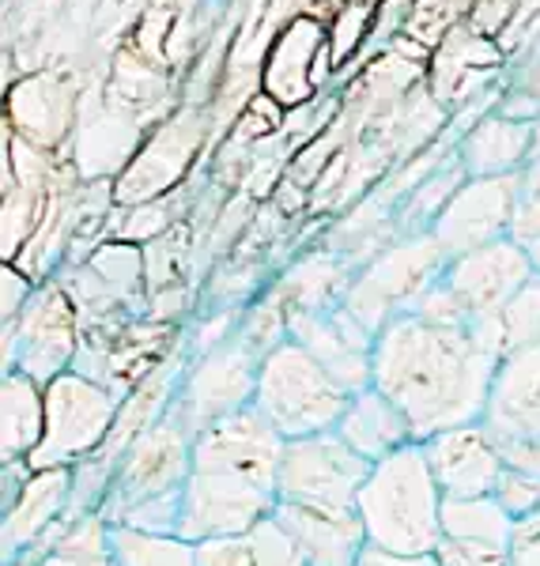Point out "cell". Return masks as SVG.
I'll return each mask as SVG.
<instances>
[{
  "label": "cell",
  "mask_w": 540,
  "mask_h": 566,
  "mask_svg": "<svg viewBox=\"0 0 540 566\" xmlns=\"http://www.w3.org/2000/svg\"><path fill=\"white\" fill-rule=\"evenodd\" d=\"M484 427L496 438L540 442V340L499 363Z\"/></svg>",
  "instance_id": "cell-19"
},
{
  "label": "cell",
  "mask_w": 540,
  "mask_h": 566,
  "mask_svg": "<svg viewBox=\"0 0 540 566\" xmlns=\"http://www.w3.org/2000/svg\"><path fill=\"white\" fill-rule=\"evenodd\" d=\"M491 499L515 517V525L526 522V517L540 514V476H533V472H518V469H502L499 488Z\"/></svg>",
  "instance_id": "cell-30"
},
{
  "label": "cell",
  "mask_w": 540,
  "mask_h": 566,
  "mask_svg": "<svg viewBox=\"0 0 540 566\" xmlns=\"http://www.w3.org/2000/svg\"><path fill=\"white\" fill-rule=\"evenodd\" d=\"M533 276L537 272L533 261H529V250L515 239H502L496 245L465 253V258L450 261V269H446V283L461 298V306L469 310L472 322L499 310L507 298H515Z\"/></svg>",
  "instance_id": "cell-16"
},
{
  "label": "cell",
  "mask_w": 540,
  "mask_h": 566,
  "mask_svg": "<svg viewBox=\"0 0 540 566\" xmlns=\"http://www.w3.org/2000/svg\"><path fill=\"white\" fill-rule=\"evenodd\" d=\"M515 544H484V541H450L443 536L435 547L438 566H510Z\"/></svg>",
  "instance_id": "cell-31"
},
{
  "label": "cell",
  "mask_w": 540,
  "mask_h": 566,
  "mask_svg": "<svg viewBox=\"0 0 540 566\" xmlns=\"http://www.w3.org/2000/svg\"><path fill=\"white\" fill-rule=\"evenodd\" d=\"M261 359L238 340V333L205 355H189L186 378L178 386L170 416L189 438L208 431L219 419L242 412L258 397Z\"/></svg>",
  "instance_id": "cell-7"
},
{
  "label": "cell",
  "mask_w": 540,
  "mask_h": 566,
  "mask_svg": "<svg viewBox=\"0 0 540 566\" xmlns=\"http://www.w3.org/2000/svg\"><path fill=\"white\" fill-rule=\"evenodd\" d=\"M114 559L117 566H200L197 544L181 536L136 533L125 525H114Z\"/></svg>",
  "instance_id": "cell-26"
},
{
  "label": "cell",
  "mask_w": 540,
  "mask_h": 566,
  "mask_svg": "<svg viewBox=\"0 0 540 566\" xmlns=\"http://www.w3.org/2000/svg\"><path fill=\"white\" fill-rule=\"evenodd\" d=\"M72 480L76 472L69 464L58 469H39L23 480L20 495L12 506L4 510V522H0V547H4V566L15 563L23 552H31L34 544L50 533L61 517L69 514L72 502Z\"/></svg>",
  "instance_id": "cell-18"
},
{
  "label": "cell",
  "mask_w": 540,
  "mask_h": 566,
  "mask_svg": "<svg viewBox=\"0 0 540 566\" xmlns=\"http://www.w3.org/2000/svg\"><path fill=\"white\" fill-rule=\"evenodd\" d=\"M443 491L424 458V446L393 453L371 469L355 499L367 544L405 555H435L443 541Z\"/></svg>",
  "instance_id": "cell-2"
},
{
  "label": "cell",
  "mask_w": 540,
  "mask_h": 566,
  "mask_svg": "<svg viewBox=\"0 0 540 566\" xmlns=\"http://www.w3.org/2000/svg\"><path fill=\"white\" fill-rule=\"evenodd\" d=\"M200 566H307L303 552L277 522V514L264 517L246 533L219 536V541L197 544Z\"/></svg>",
  "instance_id": "cell-23"
},
{
  "label": "cell",
  "mask_w": 540,
  "mask_h": 566,
  "mask_svg": "<svg viewBox=\"0 0 540 566\" xmlns=\"http://www.w3.org/2000/svg\"><path fill=\"white\" fill-rule=\"evenodd\" d=\"M117 412H122V400L98 381L84 378V374L69 370L53 378L45 386V434L39 450L31 453V461H27L31 472L58 469V464L76 469L106 442Z\"/></svg>",
  "instance_id": "cell-6"
},
{
  "label": "cell",
  "mask_w": 540,
  "mask_h": 566,
  "mask_svg": "<svg viewBox=\"0 0 540 566\" xmlns=\"http://www.w3.org/2000/svg\"><path fill=\"white\" fill-rule=\"evenodd\" d=\"M424 458L432 464L443 499H488L496 495L502 476V458L491 431L484 423L454 427L435 438H427Z\"/></svg>",
  "instance_id": "cell-15"
},
{
  "label": "cell",
  "mask_w": 540,
  "mask_h": 566,
  "mask_svg": "<svg viewBox=\"0 0 540 566\" xmlns=\"http://www.w3.org/2000/svg\"><path fill=\"white\" fill-rule=\"evenodd\" d=\"M189 472H194V438L181 431L178 419L167 416L122 461L114 488H110V495L103 502V517L110 525H117L141 502L186 491Z\"/></svg>",
  "instance_id": "cell-10"
},
{
  "label": "cell",
  "mask_w": 540,
  "mask_h": 566,
  "mask_svg": "<svg viewBox=\"0 0 540 566\" xmlns=\"http://www.w3.org/2000/svg\"><path fill=\"white\" fill-rule=\"evenodd\" d=\"M277 522L303 552L307 566H355L367 547L355 506H303V502H277Z\"/></svg>",
  "instance_id": "cell-17"
},
{
  "label": "cell",
  "mask_w": 540,
  "mask_h": 566,
  "mask_svg": "<svg viewBox=\"0 0 540 566\" xmlns=\"http://www.w3.org/2000/svg\"><path fill=\"white\" fill-rule=\"evenodd\" d=\"M181 499H186V491L148 499V502H141V506H133L117 525L136 528V533H152V536H181Z\"/></svg>",
  "instance_id": "cell-29"
},
{
  "label": "cell",
  "mask_w": 540,
  "mask_h": 566,
  "mask_svg": "<svg viewBox=\"0 0 540 566\" xmlns=\"http://www.w3.org/2000/svg\"><path fill=\"white\" fill-rule=\"evenodd\" d=\"M31 280L20 276V272H12V264L4 269V325L15 322V317L23 314V306L31 303Z\"/></svg>",
  "instance_id": "cell-34"
},
{
  "label": "cell",
  "mask_w": 540,
  "mask_h": 566,
  "mask_svg": "<svg viewBox=\"0 0 540 566\" xmlns=\"http://www.w3.org/2000/svg\"><path fill=\"white\" fill-rule=\"evenodd\" d=\"M197 148H200V133L194 129V122H174L170 129H163L129 163V170L117 181V200L122 205H148L152 197H159L163 189H170L174 181L186 175Z\"/></svg>",
  "instance_id": "cell-21"
},
{
  "label": "cell",
  "mask_w": 540,
  "mask_h": 566,
  "mask_svg": "<svg viewBox=\"0 0 540 566\" xmlns=\"http://www.w3.org/2000/svg\"><path fill=\"white\" fill-rule=\"evenodd\" d=\"M496 446H499V458L507 469L533 472V476H540V442H526V438H496Z\"/></svg>",
  "instance_id": "cell-32"
},
{
  "label": "cell",
  "mask_w": 540,
  "mask_h": 566,
  "mask_svg": "<svg viewBox=\"0 0 540 566\" xmlns=\"http://www.w3.org/2000/svg\"><path fill=\"white\" fill-rule=\"evenodd\" d=\"M91 269H95V276L103 280L125 306H129V314H136V295H141V287H148L144 253L129 242H114L91 258Z\"/></svg>",
  "instance_id": "cell-27"
},
{
  "label": "cell",
  "mask_w": 540,
  "mask_h": 566,
  "mask_svg": "<svg viewBox=\"0 0 540 566\" xmlns=\"http://www.w3.org/2000/svg\"><path fill=\"white\" fill-rule=\"evenodd\" d=\"M355 566H438L435 555H405V552H386V547L367 544Z\"/></svg>",
  "instance_id": "cell-35"
},
{
  "label": "cell",
  "mask_w": 540,
  "mask_h": 566,
  "mask_svg": "<svg viewBox=\"0 0 540 566\" xmlns=\"http://www.w3.org/2000/svg\"><path fill=\"white\" fill-rule=\"evenodd\" d=\"M34 566H117V559H80V555L53 552V555H45V559L34 563Z\"/></svg>",
  "instance_id": "cell-36"
},
{
  "label": "cell",
  "mask_w": 540,
  "mask_h": 566,
  "mask_svg": "<svg viewBox=\"0 0 540 566\" xmlns=\"http://www.w3.org/2000/svg\"><path fill=\"white\" fill-rule=\"evenodd\" d=\"M280 495L261 483L224 476V472H189L181 499V541L205 544L235 536L277 514Z\"/></svg>",
  "instance_id": "cell-12"
},
{
  "label": "cell",
  "mask_w": 540,
  "mask_h": 566,
  "mask_svg": "<svg viewBox=\"0 0 540 566\" xmlns=\"http://www.w3.org/2000/svg\"><path fill=\"white\" fill-rule=\"evenodd\" d=\"M529 155V129L510 122H491L476 129L465 144V163L472 178H507L518 175V167Z\"/></svg>",
  "instance_id": "cell-25"
},
{
  "label": "cell",
  "mask_w": 540,
  "mask_h": 566,
  "mask_svg": "<svg viewBox=\"0 0 540 566\" xmlns=\"http://www.w3.org/2000/svg\"><path fill=\"white\" fill-rule=\"evenodd\" d=\"M336 434H341L344 442L371 464L386 461L393 453H401L419 442L408 423V416L393 405L386 392L374 389V386L355 392V397L347 400L341 423H336Z\"/></svg>",
  "instance_id": "cell-20"
},
{
  "label": "cell",
  "mask_w": 540,
  "mask_h": 566,
  "mask_svg": "<svg viewBox=\"0 0 540 566\" xmlns=\"http://www.w3.org/2000/svg\"><path fill=\"white\" fill-rule=\"evenodd\" d=\"M450 258L432 234L412 239L408 245H397L386 258H378L363 272L360 280L347 287L344 306L352 310V317H360L374 336H382L397 317L412 314L419 306V298L446 280Z\"/></svg>",
  "instance_id": "cell-5"
},
{
  "label": "cell",
  "mask_w": 540,
  "mask_h": 566,
  "mask_svg": "<svg viewBox=\"0 0 540 566\" xmlns=\"http://www.w3.org/2000/svg\"><path fill=\"white\" fill-rule=\"evenodd\" d=\"M178 348H186V336L174 325L155 322V317H133L114 328H87L72 370L125 400Z\"/></svg>",
  "instance_id": "cell-8"
},
{
  "label": "cell",
  "mask_w": 540,
  "mask_h": 566,
  "mask_svg": "<svg viewBox=\"0 0 540 566\" xmlns=\"http://www.w3.org/2000/svg\"><path fill=\"white\" fill-rule=\"evenodd\" d=\"M526 250H529V261H533V272H537V276H540V239H533V242H529Z\"/></svg>",
  "instance_id": "cell-37"
},
{
  "label": "cell",
  "mask_w": 540,
  "mask_h": 566,
  "mask_svg": "<svg viewBox=\"0 0 540 566\" xmlns=\"http://www.w3.org/2000/svg\"><path fill=\"white\" fill-rule=\"evenodd\" d=\"M283 450L288 438L250 405L194 438V472H224L277 491Z\"/></svg>",
  "instance_id": "cell-11"
},
{
  "label": "cell",
  "mask_w": 540,
  "mask_h": 566,
  "mask_svg": "<svg viewBox=\"0 0 540 566\" xmlns=\"http://www.w3.org/2000/svg\"><path fill=\"white\" fill-rule=\"evenodd\" d=\"M45 434V386L12 370L0 378V461H31Z\"/></svg>",
  "instance_id": "cell-22"
},
{
  "label": "cell",
  "mask_w": 540,
  "mask_h": 566,
  "mask_svg": "<svg viewBox=\"0 0 540 566\" xmlns=\"http://www.w3.org/2000/svg\"><path fill=\"white\" fill-rule=\"evenodd\" d=\"M288 322L291 340L303 344L352 397L374 386V344H378V336L360 317H352L347 306H336L329 314H291Z\"/></svg>",
  "instance_id": "cell-14"
},
{
  "label": "cell",
  "mask_w": 540,
  "mask_h": 566,
  "mask_svg": "<svg viewBox=\"0 0 540 566\" xmlns=\"http://www.w3.org/2000/svg\"><path fill=\"white\" fill-rule=\"evenodd\" d=\"M510 566H540V514L515 525V547H510Z\"/></svg>",
  "instance_id": "cell-33"
},
{
  "label": "cell",
  "mask_w": 540,
  "mask_h": 566,
  "mask_svg": "<svg viewBox=\"0 0 540 566\" xmlns=\"http://www.w3.org/2000/svg\"><path fill=\"white\" fill-rule=\"evenodd\" d=\"M347 392L322 363L310 355L299 340H283L258 370V397L253 408L288 438H310L336 431Z\"/></svg>",
  "instance_id": "cell-3"
},
{
  "label": "cell",
  "mask_w": 540,
  "mask_h": 566,
  "mask_svg": "<svg viewBox=\"0 0 540 566\" xmlns=\"http://www.w3.org/2000/svg\"><path fill=\"white\" fill-rule=\"evenodd\" d=\"M84 344V314L61 283H45L31 295L23 314L4 325V374L20 370L50 386L72 370Z\"/></svg>",
  "instance_id": "cell-4"
},
{
  "label": "cell",
  "mask_w": 540,
  "mask_h": 566,
  "mask_svg": "<svg viewBox=\"0 0 540 566\" xmlns=\"http://www.w3.org/2000/svg\"><path fill=\"white\" fill-rule=\"evenodd\" d=\"M499 359L480 348L472 328H443L397 317L374 344V389L408 416L419 442L484 423Z\"/></svg>",
  "instance_id": "cell-1"
},
{
  "label": "cell",
  "mask_w": 540,
  "mask_h": 566,
  "mask_svg": "<svg viewBox=\"0 0 540 566\" xmlns=\"http://www.w3.org/2000/svg\"><path fill=\"white\" fill-rule=\"evenodd\" d=\"M510 239L529 245L540 239V151L518 170V200H515V227Z\"/></svg>",
  "instance_id": "cell-28"
},
{
  "label": "cell",
  "mask_w": 540,
  "mask_h": 566,
  "mask_svg": "<svg viewBox=\"0 0 540 566\" xmlns=\"http://www.w3.org/2000/svg\"><path fill=\"white\" fill-rule=\"evenodd\" d=\"M371 461H363L336 431L291 438L283 450L280 502H303V506H355L363 483L371 480Z\"/></svg>",
  "instance_id": "cell-9"
},
{
  "label": "cell",
  "mask_w": 540,
  "mask_h": 566,
  "mask_svg": "<svg viewBox=\"0 0 540 566\" xmlns=\"http://www.w3.org/2000/svg\"><path fill=\"white\" fill-rule=\"evenodd\" d=\"M472 336L480 340V348L496 359H510L521 348L540 340V276H533L515 298H507L499 310L476 317Z\"/></svg>",
  "instance_id": "cell-24"
},
{
  "label": "cell",
  "mask_w": 540,
  "mask_h": 566,
  "mask_svg": "<svg viewBox=\"0 0 540 566\" xmlns=\"http://www.w3.org/2000/svg\"><path fill=\"white\" fill-rule=\"evenodd\" d=\"M515 200H518V175L507 178H469L454 193L443 216L435 219L432 239L443 245L446 258L457 261L484 245L510 239L515 227Z\"/></svg>",
  "instance_id": "cell-13"
}]
</instances>
